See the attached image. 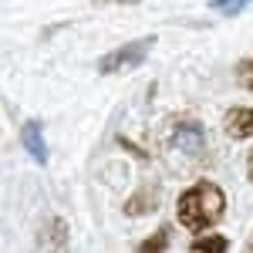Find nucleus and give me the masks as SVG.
Here are the masks:
<instances>
[{
	"label": "nucleus",
	"instance_id": "f257e3e1",
	"mask_svg": "<svg viewBox=\"0 0 253 253\" xmlns=\"http://www.w3.org/2000/svg\"><path fill=\"white\" fill-rule=\"evenodd\" d=\"M223 213H226V193L210 179L193 182L175 203V219L189 233H206L210 226H216L223 219Z\"/></svg>",
	"mask_w": 253,
	"mask_h": 253
},
{
	"label": "nucleus",
	"instance_id": "f03ea898",
	"mask_svg": "<svg viewBox=\"0 0 253 253\" xmlns=\"http://www.w3.org/2000/svg\"><path fill=\"white\" fill-rule=\"evenodd\" d=\"M156 47V34H145L138 41H128L115 51H108L105 58H98V75H125V71H135L142 61L152 54Z\"/></svg>",
	"mask_w": 253,
	"mask_h": 253
},
{
	"label": "nucleus",
	"instance_id": "7ed1b4c3",
	"mask_svg": "<svg viewBox=\"0 0 253 253\" xmlns=\"http://www.w3.org/2000/svg\"><path fill=\"white\" fill-rule=\"evenodd\" d=\"M166 142L189 159L206 156V128L196 118H172L166 125Z\"/></svg>",
	"mask_w": 253,
	"mask_h": 253
},
{
	"label": "nucleus",
	"instance_id": "20e7f679",
	"mask_svg": "<svg viewBox=\"0 0 253 253\" xmlns=\"http://www.w3.org/2000/svg\"><path fill=\"white\" fill-rule=\"evenodd\" d=\"M38 253H71L68 223L61 216H47L38 230Z\"/></svg>",
	"mask_w": 253,
	"mask_h": 253
},
{
	"label": "nucleus",
	"instance_id": "39448f33",
	"mask_svg": "<svg viewBox=\"0 0 253 253\" xmlns=\"http://www.w3.org/2000/svg\"><path fill=\"white\" fill-rule=\"evenodd\" d=\"M159 206H162V189L156 182H145L142 189H135L125 199V216H149V213H156Z\"/></svg>",
	"mask_w": 253,
	"mask_h": 253
},
{
	"label": "nucleus",
	"instance_id": "423d86ee",
	"mask_svg": "<svg viewBox=\"0 0 253 253\" xmlns=\"http://www.w3.org/2000/svg\"><path fill=\"white\" fill-rule=\"evenodd\" d=\"M20 142H24L27 156L34 159L38 166H47L51 152H47V142H44V125H41L38 118H34V122H27V125L20 128Z\"/></svg>",
	"mask_w": 253,
	"mask_h": 253
},
{
	"label": "nucleus",
	"instance_id": "0eeeda50",
	"mask_svg": "<svg viewBox=\"0 0 253 253\" xmlns=\"http://www.w3.org/2000/svg\"><path fill=\"white\" fill-rule=\"evenodd\" d=\"M223 132L230 138H253V108H243V105L230 108L223 118Z\"/></svg>",
	"mask_w": 253,
	"mask_h": 253
},
{
	"label": "nucleus",
	"instance_id": "6e6552de",
	"mask_svg": "<svg viewBox=\"0 0 253 253\" xmlns=\"http://www.w3.org/2000/svg\"><path fill=\"white\" fill-rule=\"evenodd\" d=\"M169 243H172V230L162 223L159 230H152V233H149L145 240H142V243H138L135 253H166V250H169Z\"/></svg>",
	"mask_w": 253,
	"mask_h": 253
},
{
	"label": "nucleus",
	"instance_id": "1a4fd4ad",
	"mask_svg": "<svg viewBox=\"0 0 253 253\" xmlns=\"http://www.w3.org/2000/svg\"><path fill=\"white\" fill-rule=\"evenodd\" d=\"M193 253H230V240L226 236H199L193 240Z\"/></svg>",
	"mask_w": 253,
	"mask_h": 253
},
{
	"label": "nucleus",
	"instance_id": "9d476101",
	"mask_svg": "<svg viewBox=\"0 0 253 253\" xmlns=\"http://www.w3.org/2000/svg\"><path fill=\"white\" fill-rule=\"evenodd\" d=\"M253 0H213V10L216 14H223V17H233V14H240L243 7H250Z\"/></svg>",
	"mask_w": 253,
	"mask_h": 253
},
{
	"label": "nucleus",
	"instance_id": "9b49d317",
	"mask_svg": "<svg viewBox=\"0 0 253 253\" xmlns=\"http://www.w3.org/2000/svg\"><path fill=\"white\" fill-rule=\"evenodd\" d=\"M236 78H240L243 88H250V91H253V58H243L240 64H236Z\"/></svg>",
	"mask_w": 253,
	"mask_h": 253
},
{
	"label": "nucleus",
	"instance_id": "f8f14e48",
	"mask_svg": "<svg viewBox=\"0 0 253 253\" xmlns=\"http://www.w3.org/2000/svg\"><path fill=\"white\" fill-rule=\"evenodd\" d=\"M247 179L253 182V149H250V156H247Z\"/></svg>",
	"mask_w": 253,
	"mask_h": 253
},
{
	"label": "nucleus",
	"instance_id": "ddd939ff",
	"mask_svg": "<svg viewBox=\"0 0 253 253\" xmlns=\"http://www.w3.org/2000/svg\"><path fill=\"white\" fill-rule=\"evenodd\" d=\"M95 3H138V0H95Z\"/></svg>",
	"mask_w": 253,
	"mask_h": 253
},
{
	"label": "nucleus",
	"instance_id": "4468645a",
	"mask_svg": "<svg viewBox=\"0 0 253 253\" xmlns=\"http://www.w3.org/2000/svg\"><path fill=\"white\" fill-rule=\"evenodd\" d=\"M243 253H253V240H250V247H247V250H243Z\"/></svg>",
	"mask_w": 253,
	"mask_h": 253
}]
</instances>
